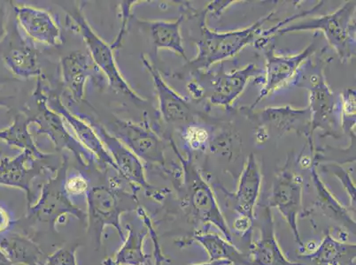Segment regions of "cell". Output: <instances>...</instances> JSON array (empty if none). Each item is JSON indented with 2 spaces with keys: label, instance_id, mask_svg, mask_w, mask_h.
Here are the masks:
<instances>
[{
  "label": "cell",
  "instance_id": "cell-1",
  "mask_svg": "<svg viewBox=\"0 0 356 265\" xmlns=\"http://www.w3.org/2000/svg\"><path fill=\"white\" fill-rule=\"evenodd\" d=\"M355 1L344 3L332 14L319 17H307L294 22L288 18L270 30L262 31L261 37L270 38L274 34L284 35L292 32H323L330 46L335 51L342 62H348L355 55Z\"/></svg>",
  "mask_w": 356,
  "mask_h": 265
},
{
  "label": "cell",
  "instance_id": "cell-2",
  "mask_svg": "<svg viewBox=\"0 0 356 265\" xmlns=\"http://www.w3.org/2000/svg\"><path fill=\"white\" fill-rule=\"evenodd\" d=\"M323 69L321 60H314L312 56L298 70L290 85L309 90L312 134L320 129L335 137L342 127L341 99L330 88Z\"/></svg>",
  "mask_w": 356,
  "mask_h": 265
},
{
  "label": "cell",
  "instance_id": "cell-3",
  "mask_svg": "<svg viewBox=\"0 0 356 265\" xmlns=\"http://www.w3.org/2000/svg\"><path fill=\"white\" fill-rule=\"evenodd\" d=\"M274 12L264 16L254 24L242 30L218 32L210 30L207 26L205 12L200 27V37L197 42V54L189 62L190 66L198 71H207L213 65L236 56L257 40L261 35V28L270 21Z\"/></svg>",
  "mask_w": 356,
  "mask_h": 265
},
{
  "label": "cell",
  "instance_id": "cell-4",
  "mask_svg": "<svg viewBox=\"0 0 356 265\" xmlns=\"http://www.w3.org/2000/svg\"><path fill=\"white\" fill-rule=\"evenodd\" d=\"M87 201V230L95 235L98 247L106 226H112L124 241L121 225L124 213L137 211L138 199L135 192L126 191L121 187L99 186L90 187L86 196Z\"/></svg>",
  "mask_w": 356,
  "mask_h": 265
},
{
  "label": "cell",
  "instance_id": "cell-5",
  "mask_svg": "<svg viewBox=\"0 0 356 265\" xmlns=\"http://www.w3.org/2000/svg\"><path fill=\"white\" fill-rule=\"evenodd\" d=\"M31 103L32 106H27L24 112L31 116L32 124L37 126L38 135H47L57 151H70L83 166L97 163L95 156L77 141L63 117L48 106L42 76L38 78Z\"/></svg>",
  "mask_w": 356,
  "mask_h": 265
},
{
  "label": "cell",
  "instance_id": "cell-6",
  "mask_svg": "<svg viewBox=\"0 0 356 265\" xmlns=\"http://www.w3.org/2000/svg\"><path fill=\"white\" fill-rule=\"evenodd\" d=\"M67 162V158H64L56 173L42 185L37 201L28 208L25 216L29 226L44 225L55 232L57 223L67 215H72L80 221H86V213L74 205L65 192L64 182L69 168Z\"/></svg>",
  "mask_w": 356,
  "mask_h": 265
},
{
  "label": "cell",
  "instance_id": "cell-7",
  "mask_svg": "<svg viewBox=\"0 0 356 265\" xmlns=\"http://www.w3.org/2000/svg\"><path fill=\"white\" fill-rule=\"evenodd\" d=\"M67 12L70 19L74 22L76 31L82 35L93 63L104 74L110 88L116 93L127 96L132 101L145 105L147 100L142 98L131 88L119 70L115 61V51L111 44L106 43L90 27L80 8H76L72 10H67Z\"/></svg>",
  "mask_w": 356,
  "mask_h": 265
},
{
  "label": "cell",
  "instance_id": "cell-8",
  "mask_svg": "<svg viewBox=\"0 0 356 265\" xmlns=\"http://www.w3.org/2000/svg\"><path fill=\"white\" fill-rule=\"evenodd\" d=\"M184 169V186L187 203L193 215L204 224H212L222 232L225 239L232 242L227 222L223 216L212 187L204 179L193 157L178 154Z\"/></svg>",
  "mask_w": 356,
  "mask_h": 265
},
{
  "label": "cell",
  "instance_id": "cell-9",
  "mask_svg": "<svg viewBox=\"0 0 356 265\" xmlns=\"http://www.w3.org/2000/svg\"><path fill=\"white\" fill-rule=\"evenodd\" d=\"M0 58L8 69L22 79L42 76L35 42L22 31L16 19L8 21L6 33L0 42Z\"/></svg>",
  "mask_w": 356,
  "mask_h": 265
},
{
  "label": "cell",
  "instance_id": "cell-10",
  "mask_svg": "<svg viewBox=\"0 0 356 265\" xmlns=\"http://www.w3.org/2000/svg\"><path fill=\"white\" fill-rule=\"evenodd\" d=\"M45 161L25 151L12 158L0 157V186L24 190L30 208L40 194L34 189L35 180L47 174V172L54 173L58 170Z\"/></svg>",
  "mask_w": 356,
  "mask_h": 265
},
{
  "label": "cell",
  "instance_id": "cell-11",
  "mask_svg": "<svg viewBox=\"0 0 356 265\" xmlns=\"http://www.w3.org/2000/svg\"><path fill=\"white\" fill-rule=\"evenodd\" d=\"M108 131L121 141L142 162L165 163V144L147 123H135L116 119L108 124Z\"/></svg>",
  "mask_w": 356,
  "mask_h": 265
},
{
  "label": "cell",
  "instance_id": "cell-12",
  "mask_svg": "<svg viewBox=\"0 0 356 265\" xmlns=\"http://www.w3.org/2000/svg\"><path fill=\"white\" fill-rule=\"evenodd\" d=\"M266 67L262 76L261 89L257 100L249 109H254L259 103L267 98L271 93L290 85L298 70L305 61L316 53L315 44L309 46L300 53L294 55H277L275 51L274 45L264 47Z\"/></svg>",
  "mask_w": 356,
  "mask_h": 265
},
{
  "label": "cell",
  "instance_id": "cell-13",
  "mask_svg": "<svg viewBox=\"0 0 356 265\" xmlns=\"http://www.w3.org/2000/svg\"><path fill=\"white\" fill-rule=\"evenodd\" d=\"M74 113L86 119L95 129L100 141L102 142L110 156L114 160L119 176L124 177L126 180L137 187L138 189H143L145 192L151 195L154 189L147 182L143 162L121 141L110 134L104 126L92 119V116L80 112Z\"/></svg>",
  "mask_w": 356,
  "mask_h": 265
},
{
  "label": "cell",
  "instance_id": "cell-14",
  "mask_svg": "<svg viewBox=\"0 0 356 265\" xmlns=\"http://www.w3.org/2000/svg\"><path fill=\"white\" fill-rule=\"evenodd\" d=\"M245 112L251 121L258 123L259 127L273 128L280 132V137L286 132H296L307 137L310 147H313L312 113L309 106L302 109L290 105L275 106L257 112L247 108Z\"/></svg>",
  "mask_w": 356,
  "mask_h": 265
},
{
  "label": "cell",
  "instance_id": "cell-15",
  "mask_svg": "<svg viewBox=\"0 0 356 265\" xmlns=\"http://www.w3.org/2000/svg\"><path fill=\"white\" fill-rule=\"evenodd\" d=\"M303 179L300 176L283 171L275 180L270 206L277 208L292 229L294 238L300 245V240L297 221L302 210Z\"/></svg>",
  "mask_w": 356,
  "mask_h": 265
},
{
  "label": "cell",
  "instance_id": "cell-16",
  "mask_svg": "<svg viewBox=\"0 0 356 265\" xmlns=\"http://www.w3.org/2000/svg\"><path fill=\"white\" fill-rule=\"evenodd\" d=\"M47 103L53 111L63 117L77 141L95 156L97 164L99 166L102 168L111 167L118 173L114 160L110 156L102 142L100 141L95 129L86 119L70 111L61 101L60 96L55 94H51V95L47 94Z\"/></svg>",
  "mask_w": 356,
  "mask_h": 265
},
{
  "label": "cell",
  "instance_id": "cell-17",
  "mask_svg": "<svg viewBox=\"0 0 356 265\" xmlns=\"http://www.w3.org/2000/svg\"><path fill=\"white\" fill-rule=\"evenodd\" d=\"M264 70L254 64L226 72L223 67L210 80L209 100L213 105L229 108L254 78H262Z\"/></svg>",
  "mask_w": 356,
  "mask_h": 265
},
{
  "label": "cell",
  "instance_id": "cell-18",
  "mask_svg": "<svg viewBox=\"0 0 356 265\" xmlns=\"http://www.w3.org/2000/svg\"><path fill=\"white\" fill-rule=\"evenodd\" d=\"M12 6L19 27L32 41L54 47L63 44L60 26L49 12L31 6Z\"/></svg>",
  "mask_w": 356,
  "mask_h": 265
},
{
  "label": "cell",
  "instance_id": "cell-19",
  "mask_svg": "<svg viewBox=\"0 0 356 265\" xmlns=\"http://www.w3.org/2000/svg\"><path fill=\"white\" fill-rule=\"evenodd\" d=\"M148 73H150L157 94L159 112L161 117L166 124L192 122V106L188 100L181 96L165 82L156 67L154 66L145 55L141 56Z\"/></svg>",
  "mask_w": 356,
  "mask_h": 265
},
{
  "label": "cell",
  "instance_id": "cell-20",
  "mask_svg": "<svg viewBox=\"0 0 356 265\" xmlns=\"http://www.w3.org/2000/svg\"><path fill=\"white\" fill-rule=\"evenodd\" d=\"M60 69L64 87L76 103L83 101L88 79L96 80L99 85L104 83L102 74L97 71L98 67L93 63L92 58L83 51H73L63 57L60 60Z\"/></svg>",
  "mask_w": 356,
  "mask_h": 265
},
{
  "label": "cell",
  "instance_id": "cell-21",
  "mask_svg": "<svg viewBox=\"0 0 356 265\" xmlns=\"http://www.w3.org/2000/svg\"><path fill=\"white\" fill-rule=\"evenodd\" d=\"M262 176L257 157H248L239 178L237 190L232 197L233 207L239 215L254 219V209L260 196Z\"/></svg>",
  "mask_w": 356,
  "mask_h": 265
},
{
  "label": "cell",
  "instance_id": "cell-22",
  "mask_svg": "<svg viewBox=\"0 0 356 265\" xmlns=\"http://www.w3.org/2000/svg\"><path fill=\"white\" fill-rule=\"evenodd\" d=\"M0 248L14 265H41L44 252L27 235L9 231L0 235Z\"/></svg>",
  "mask_w": 356,
  "mask_h": 265
},
{
  "label": "cell",
  "instance_id": "cell-23",
  "mask_svg": "<svg viewBox=\"0 0 356 265\" xmlns=\"http://www.w3.org/2000/svg\"><path fill=\"white\" fill-rule=\"evenodd\" d=\"M251 265H303L287 259L277 243L270 211L267 210L260 240L251 248Z\"/></svg>",
  "mask_w": 356,
  "mask_h": 265
},
{
  "label": "cell",
  "instance_id": "cell-24",
  "mask_svg": "<svg viewBox=\"0 0 356 265\" xmlns=\"http://www.w3.org/2000/svg\"><path fill=\"white\" fill-rule=\"evenodd\" d=\"M137 211L143 218L144 226L141 228L131 224L126 225L127 237L124 239V243L113 259L116 265H140L151 257V255L145 254L143 250L144 241L149 234L150 219L140 207Z\"/></svg>",
  "mask_w": 356,
  "mask_h": 265
},
{
  "label": "cell",
  "instance_id": "cell-25",
  "mask_svg": "<svg viewBox=\"0 0 356 265\" xmlns=\"http://www.w3.org/2000/svg\"><path fill=\"white\" fill-rule=\"evenodd\" d=\"M183 20V16H180L177 20L172 22L140 21L139 24L148 28L155 53L161 49L170 50L187 60L181 33Z\"/></svg>",
  "mask_w": 356,
  "mask_h": 265
},
{
  "label": "cell",
  "instance_id": "cell-26",
  "mask_svg": "<svg viewBox=\"0 0 356 265\" xmlns=\"http://www.w3.org/2000/svg\"><path fill=\"white\" fill-rule=\"evenodd\" d=\"M32 119L24 111L15 115L14 121L9 127L0 130V141L9 146L21 148L22 151H29L42 160H48L51 154L41 151L35 144L30 131Z\"/></svg>",
  "mask_w": 356,
  "mask_h": 265
},
{
  "label": "cell",
  "instance_id": "cell-27",
  "mask_svg": "<svg viewBox=\"0 0 356 265\" xmlns=\"http://www.w3.org/2000/svg\"><path fill=\"white\" fill-rule=\"evenodd\" d=\"M316 265H341L348 264L355 257V244H346L336 241L326 234L321 244L309 255H303Z\"/></svg>",
  "mask_w": 356,
  "mask_h": 265
},
{
  "label": "cell",
  "instance_id": "cell-28",
  "mask_svg": "<svg viewBox=\"0 0 356 265\" xmlns=\"http://www.w3.org/2000/svg\"><path fill=\"white\" fill-rule=\"evenodd\" d=\"M193 238L205 248L210 261L225 260L234 265H251L250 260L232 242L220 237L218 234L199 232Z\"/></svg>",
  "mask_w": 356,
  "mask_h": 265
},
{
  "label": "cell",
  "instance_id": "cell-29",
  "mask_svg": "<svg viewBox=\"0 0 356 265\" xmlns=\"http://www.w3.org/2000/svg\"><path fill=\"white\" fill-rule=\"evenodd\" d=\"M312 173L320 208L333 221L348 228L353 232H355V221L349 216L344 207L341 205V203L335 198L334 196L330 192V190L323 183L318 173H317L315 162L312 164Z\"/></svg>",
  "mask_w": 356,
  "mask_h": 265
},
{
  "label": "cell",
  "instance_id": "cell-30",
  "mask_svg": "<svg viewBox=\"0 0 356 265\" xmlns=\"http://www.w3.org/2000/svg\"><path fill=\"white\" fill-rule=\"evenodd\" d=\"M182 139L191 151H203L209 145V134L202 126L191 123L183 128Z\"/></svg>",
  "mask_w": 356,
  "mask_h": 265
},
{
  "label": "cell",
  "instance_id": "cell-31",
  "mask_svg": "<svg viewBox=\"0 0 356 265\" xmlns=\"http://www.w3.org/2000/svg\"><path fill=\"white\" fill-rule=\"evenodd\" d=\"M339 99L342 128L345 131L353 132L355 126V89H346Z\"/></svg>",
  "mask_w": 356,
  "mask_h": 265
},
{
  "label": "cell",
  "instance_id": "cell-32",
  "mask_svg": "<svg viewBox=\"0 0 356 265\" xmlns=\"http://www.w3.org/2000/svg\"><path fill=\"white\" fill-rule=\"evenodd\" d=\"M90 187L89 180L82 173H72L65 179V192L71 200L74 197L86 196Z\"/></svg>",
  "mask_w": 356,
  "mask_h": 265
},
{
  "label": "cell",
  "instance_id": "cell-33",
  "mask_svg": "<svg viewBox=\"0 0 356 265\" xmlns=\"http://www.w3.org/2000/svg\"><path fill=\"white\" fill-rule=\"evenodd\" d=\"M79 247V244H76L73 247L61 248L45 258L41 265H79L76 253Z\"/></svg>",
  "mask_w": 356,
  "mask_h": 265
},
{
  "label": "cell",
  "instance_id": "cell-34",
  "mask_svg": "<svg viewBox=\"0 0 356 265\" xmlns=\"http://www.w3.org/2000/svg\"><path fill=\"white\" fill-rule=\"evenodd\" d=\"M329 172L332 173L341 180V182L344 186L346 193H348L350 196V201L352 205H355V186L353 183L351 178L349 177L348 173L346 172L343 168L335 164H331V166H325Z\"/></svg>",
  "mask_w": 356,
  "mask_h": 265
},
{
  "label": "cell",
  "instance_id": "cell-35",
  "mask_svg": "<svg viewBox=\"0 0 356 265\" xmlns=\"http://www.w3.org/2000/svg\"><path fill=\"white\" fill-rule=\"evenodd\" d=\"M134 2V1H132ZM132 2H122V27L121 30H120L118 37L116 38L114 43L111 44V46L113 47V49L114 51L115 49H118V47L121 46L122 41L124 40V35L126 32H127V28H128V24L129 20V15H131V9Z\"/></svg>",
  "mask_w": 356,
  "mask_h": 265
},
{
  "label": "cell",
  "instance_id": "cell-36",
  "mask_svg": "<svg viewBox=\"0 0 356 265\" xmlns=\"http://www.w3.org/2000/svg\"><path fill=\"white\" fill-rule=\"evenodd\" d=\"M15 224V223L13 221L9 210L3 203H0V235L9 232Z\"/></svg>",
  "mask_w": 356,
  "mask_h": 265
},
{
  "label": "cell",
  "instance_id": "cell-37",
  "mask_svg": "<svg viewBox=\"0 0 356 265\" xmlns=\"http://www.w3.org/2000/svg\"><path fill=\"white\" fill-rule=\"evenodd\" d=\"M152 234V237L154 238V255H151L150 258L147 262H145L144 264L140 265H161L163 261L166 260V258L161 255V252L160 248H159L156 234Z\"/></svg>",
  "mask_w": 356,
  "mask_h": 265
},
{
  "label": "cell",
  "instance_id": "cell-38",
  "mask_svg": "<svg viewBox=\"0 0 356 265\" xmlns=\"http://www.w3.org/2000/svg\"><path fill=\"white\" fill-rule=\"evenodd\" d=\"M187 89L193 99L200 100L206 96V89L198 80H191L187 84Z\"/></svg>",
  "mask_w": 356,
  "mask_h": 265
},
{
  "label": "cell",
  "instance_id": "cell-39",
  "mask_svg": "<svg viewBox=\"0 0 356 265\" xmlns=\"http://www.w3.org/2000/svg\"><path fill=\"white\" fill-rule=\"evenodd\" d=\"M252 224V219L247 218V216H241L236 219L234 228L236 231L244 232L250 229Z\"/></svg>",
  "mask_w": 356,
  "mask_h": 265
},
{
  "label": "cell",
  "instance_id": "cell-40",
  "mask_svg": "<svg viewBox=\"0 0 356 265\" xmlns=\"http://www.w3.org/2000/svg\"><path fill=\"white\" fill-rule=\"evenodd\" d=\"M231 3H233V1L212 2L211 4H209L208 6V8H207L205 12L206 14H208V12H213V14H220V11L222 12L223 10H225V8H227V6L231 5Z\"/></svg>",
  "mask_w": 356,
  "mask_h": 265
},
{
  "label": "cell",
  "instance_id": "cell-41",
  "mask_svg": "<svg viewBox=\"0 0 356 265\" xmlns=\"http://www.w3.org/2000/svg\"><path fill=\"white\" fill-rule=\"evenodd\" d=\"M8 16L5 6H0V42L6 33V24H8Z\"/></svg>",
  "mask_w": 356,
  "mask_h": 265
},
{
  "label": "cell",
  "instance_id": "cell-42",
  "mask_svg": "<svg viewBox=\"0 0 356 265\" xmlns=\"http://www.w3.org/2000/svg\"><path fill=\"white\" fill-rule=\"evenodd\" d=\"M14 99L13 96L0 95V108H11V100Z\"/></svg>",
  "mask_w": 356,
  "mask_h": 265
},
{
  "label": "cell",
  "instance_id": "cell-43",
  "mask_svg": "<svg viewBox=\"0 0 356 265\" xmlns=\"http://www.w3.org/2000/svg\"><path fill=\"white\" fill-rule=\"evenodd\" d=\"M0 265H14L11 263L10 260L8 259L1 248H0Z\"/></svg>",
  "mask_w": 356,
  "mask_h": 265
},
{
  "label": "cell",
  "instance_id": "cell-44",
  "mask_svg": "<svg viewBox=\"0 0 356 265\" xmlns=\"http://www.w3.org/2000/svg\"><path fill=\"white\" fill-rule=\"evenodd\" d=\"M193 265H232L229 261L220 260V261H209V263H203L200 264Z\"/></svg>",
  "mask_w": 356,
  "mask_h": 265
},
{
  "label": "cell",
  "instance_id": "cell-45",
  "mask_svg": "<svg viewBox=\"0 0 356 265\" xmlns=\"http://www.w3.org/2000/svg\"><path fill=\"white\" fill-rule=\"evenodd\" d=\"M103 265H116L115 264L114 260L112 259V258H106L104 261H103Z\"/></svg>",
  "mask_w": 356,
  "mask_h": 265
},
{
  "label": "cell",
  "instance_id": "cell-46",
  "mask_svg": "<svg viewBox=\"0 0 356 265\" xmlns=\"http://www.w3.org/2000/svg\"><path fill=\"white\" fill-rule=\"evenodd\" d=\"M2 157V153H1V151H0V157Z\"/></svg>",
  "mask_w": 356,
  "mask_h": 265
}]
</instances>
